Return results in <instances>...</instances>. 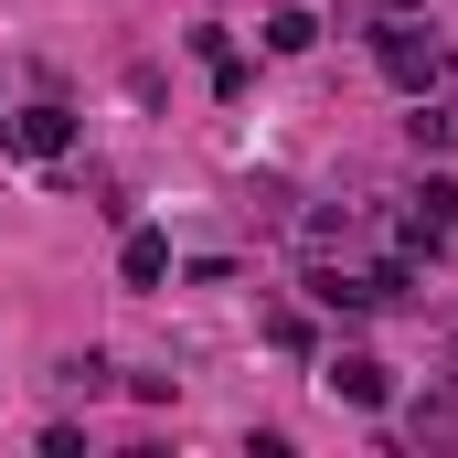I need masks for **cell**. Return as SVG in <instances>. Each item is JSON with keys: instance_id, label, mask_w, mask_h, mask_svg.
I'll return each instance as SVG.
<instances>
[{"instance_id": "cell-1", "label": "cell", "mask_w": 458, "mask_h": 458, "mask_svg": "<svg viewBox=\"0 0 458 458\" xmlns=\"http://www.w3.org/2000/svg\"><path fill=\"white\" fill-rule=\"evenodd\" d=\"M373 64H384V86L427 97V86L448 75V43H437V32H416V21H384V32H373Z\"/></svg>"}, {"instance_id": "cell-2", "label": "cell", "mask_w": 458, "mask_h": 458, "mask_svg": "<svg viewBox=\"0 0 458 458\" xmlns=\"http://www.w3.org/2000/svg\"><path fill=\"white\" fill-rule=\"evenodd\" d=\"M405 256H458V182L427 171L416 203H405Z\"/></svg>"}, {"instance_id": "cell-3", "label": "cell", "mask_w": 458, "mask_h": 458, "mask_svg": "<svg viewBox=\"0 0 458 458\" xmlns=\"http://www.w3.org/2000/svg\"><path fill=\"white\" fill-rule=\"evenodd\" d=\"M0 139H11L21 160H64V149H75V117H64V107H54V97H43V107L0 117Z\"/></svg>"}, {"instance_id": "cell-4", "label": "cell", "mask_w": 458, "mask_h": 458, "mask_svg": "<svg viewBox=\"0 0 458 458\" xmlns=\"http://www.w3.org/2000/svg\"><path fill=\"white\" fill-rule=\"evenodd\" d=\"M320 384H331L342 405H362V416H384V405H394V373H384L373 352H331V373H320Z\"/></svg>"}, {"instance_id": "cell-5", "label": "cell", "mask_w": 458, "mask_h": 458, "mask_svg": "<svg viewBox=\"0 0 458 458\" xmlns=\"http://www.w3.org/2000/svg\"><path fill=\"white\" fill-rule=\"evenodd\" d=\"M117 277H128V288H160V277H171V234L128 225V245H117Z\"/></svg>"}, {"instance_id": "cell-6", "label": "cell", "mask_w": 458, "mask_h": 458, "mask_svg": "<svg viewBox=\"0 0 458 458\" xmlns=\"http://www.w3.org/2000/svg\"><path fill=\"white\" fill-rule=\"evenodd\" d=\"M310 43H320V21H310V11H299V0H288V11H277V21H267V54H310Z\"/></svg>"}, {"instance_id": "cell-7", "label": "cell", "mask_w": 458, "mask_h": 458, "mask_svg": "<svg viewBox=\"0 0 458 458\" xmlns=\"http://www.w3.org/2000/svg\"><path fill=\"white\" fill-rule=\"evenodd\" d=\"M405 139H416V149H458V117H448V107H427V97H416V117H405Z\"/></svg>"}]
</instances>
